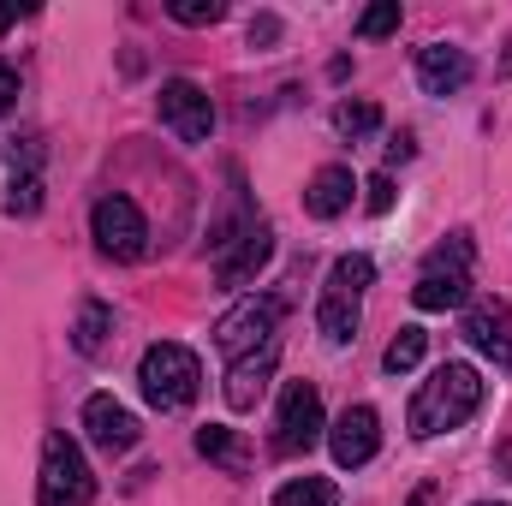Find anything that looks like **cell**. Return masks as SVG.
<instances>
[{"instance_id": "cell-23", "label": "cell", "mask_w": 512, "mask_h": 506, "mask_svg": "<svg viewBox=\"0 0 512 506\" xmlns=\"http://www.w3.org/2000/svg\"><path fill=\"white\" fill-rule=\"evenodd\" d=\"M423 268H453V274H471V239H465V233H453L447 245H435V251H429V262H423Z\"/></svg>"}, {"instance_id": "cell-33", "label": "cell", "mask_w": 512, "mask_h": 506, "mask_svg": "<svg viewBox=\"0 0 512 506\" xmlns=\"http://www.w3.org/2000/svg\"><path fill=\"white\" fill-rule=\"evenodd\" d=\"M477 506H495V501H477Z\"/></svg>"}, {"instance_id": "cell-27", "label": "cell", "mask_w": 512, "mask_h": 506, "mask_svg": "<svg viewBox=\"0 0 512 506\" xmlns=\"http://www.w3.org/2000/svg\"><path fill=\"white\" fill-rule=\"evenodd\" d=\"M364 191H370V197H364V203H370V215H387V209H393V179H387V173H376Z\"/></svg>"}, {"instance_id": "cell-8", "label": "cell", "mask_w": 512, "mask_h": 506, "mask_svg": "<svg viewBox=\"0 0 512 506\" xmlns=\"http://www.w3.org/2000/svg\"><path fill=\"white\" fill-rule=\"evenodd\" d=\"M328 447H334V465H340V471L370 465L376 447H382V417H376V405H346V411L334 417V429H328Z\"/></svg>"}, {"instance_id": "cell-17", "label": "cell", "mask_w": 512, "mask_h": 506, "mask_svg": "<svg viewBox=\"0 0 512 506\" xmlns=\"http://www.w3.org/2000/svg\"><path fill=\"white\" fill-rule=\"evenodd\" d=\"M197 453H203V459H215V465H227V471H251L245 441H239L233 429H221V423H203V429H197Z\"/></svg>"}, {"instance_id": "cell-6", "label": "cell", "mask_w": 512, "mask_h": 506, "mask_svg": "<svg viewBox=\"0 0 512 506\" xmlns=\"http://www.w3.org/2000/svg\"><path fill=\"white\" fill-rule=\"evenodd\" d=\"M274 328H280V298H245V304H233V310L215 322V346L239 364L245 352H256V346L274 340Z\"/></svg>"}, {"instance_id": "cell-4", "label": "cell", "mask_w": 512, "mask_h": 506, "mask_svg": "<svg viewBox=\"0 0 512 506\" xmlns=\"http://www.w3.org/2000/svg\"><path fill=\"white\" fill-rule=\"evenodd\" d=\"M90 233H96V251L114 256V262H137L143 245H149V227H143V209L131 203V197H102L96 209H90Z\"/></svg>"}, {"instance_id": "cell-28", "label": "cell", "mask_w": 512, "mask_h": 506, "mask_svg": "<svg viewBox=\"0 0 512 506\" xmlns=\"http://www.w3.org/2000/svg\"><path fill=\"white\" fill-rule=\"evenodd\" d=\"M274 42H280V18H274V12H262V18L251 24V48H274Z\"/></svg>"}, {"instance_id": "cell-11", "label": "cell", "mask_w": 512, "mask_h": 506, "mask_svg": "<svg viewBox=\"0 0 512 506\" xmlns=\"http://www.w3.org/2000/svg\"><path fill=\"white\" fill-rule=\"evenodd\" d=\"M417 84H423V96H459L471 84V54L453 48V42L417 48Z\"/></svg>"}, {"instance_id": "cell-18", "label": "cell", "mask_w": 512, "mask_h": 506, "mask_svg": "<svg viewBox=\"0 0 512 506\" xmlns=\"http://www.w3.org/2000/svg\"><path fill=\"white\" fill-rule=\"evenodd\" d=\"M370 280H376V262H370V256H340V262L328 268V298H346V304H358Z\"/></svg>"}, {"instance_id": "cell-19", "label": "cell", "mask_w": 512, "mask_h": 506, "mask_svg": "<svg viewBox=\"0 0 512 506\" xmlns=\"http://www.w3.org/2000/svg\"><path fill=\"white\" fill-rule=\"evenodd\" d=\"M316 328H322V340H328V346L358 340V304H346V298H328V292H322V304H316Z\"/></svg>"}, {"instance_id": "cell-13", "label": "cell", "mask_w": 512, "mask_h": 506, "mask_svg": "<svg viewBox=\"0 0 512 506\" xmlns=\"http://www.w3.org/2000/svg\"><path fill=\"white\" fill-rule=\"evenodd\" d=\"M268 256H274V233L256 221L239 245H227V251L215 256V280H221V286H251L256 274H262V262H268Z\"/></svg>"}, {"instance_id": "cell-30", "label": "cell", "mask_w": 512, "mask_h": 506, "mask_svg": "<svg viewBox=\"0 0 512 506\" xmlns=\"http://www.w3.org/2000/svg\"><path fill=\"white\" fill-rule=\"evenodd\" d=\"M387 161H411V137H405V131H399V137L387 143Z\"/></svg>"}, {"instance_id": "cell-25", "label": "cell", "mask_w": 512, "mask_h": 506, "mask_svg": "<svg viewBox=\"0 0 512 506\" xmlns=\"http://www.w3.org/2000/svg\"><path fill=\"white\" fill-rule=\"evenodd\" d=\"M167 12H173L179 24H221V18H227V6H221V0H173Z\"/></svg>"}, {"instance_id": "cell-26", "label": "cell", "mask_w": 512, "mask_h": 506, "mask_svg": "<svg viewBox=\"0 0 512 506\" xmlns=\"http://www.w3.org/2000/svg\"><path fill=\"white\" fill-rule=\"evenodd\" d=\"M393 30H399V0H382V6H370L358 18V36H370V42L376 36H393Z\"/></svg>"}, {"instance_id": "cell-10", "label": "cell", "mask_w": 512, "mask_h": 506, "mask_svg": "<svg viewBox=\"0 0 512 506\" xmlns=\"http://www.w3.org/2000/svg\"><path fill=\"white\" fill-rule=\"evenodd\" d=\"M459 334L495 364V370H512V334H507V304L501 298H483V304H471L465 310V322H459Z\"/></svg>"}, {"instance_id": "cell-7", "label": "cell", "mask_w": 512, "mask_h": 506, "mask_svg": "<svg viewBox=\"0 0 512 506\" xmlns=\"http://www.w3.org/2000/svg\"><path fill=\"white\" fill-rule=\"evenodd\" d=\"M161 126L173 131L179 143H209V131H215V102H209V90L191 84V78H167V84H161Z\"/></svg>"}, {"instance_id": "cell-2", "label": "cell", "mask_w": 512, "mask_h": 506, "mask_svg": "<svg viewBox=\"0 0 512 506\" xmlns=\"http://www.w3.org/2000/svg\"><path fill=\"white\" fill-rule=\"evenodd\" d=\"M137 381H143V399H149L155 411H185V405L197 399V387H203V364H197V352H191V346L161 340V346H149V352H143Z\"/></svg>"}, {"instance_id": "cell-1", "label": "cell", "mask_w": 512, "mask_h": 506, "mask_svg": "<svg viewBox=\"0 0 512 506\" xmlns=\"http://www.w3.org/2000/svg\"><path fill=\"white\" fill-rule=\"evenodd\" d=\"M483 387L489 381L477 376L471 364H441L435 376L417 387V399H411V435H441V429L471 423L477 405H483Z\"/></svg>"}, {"instance_id": "cell-16", "label": "cell", "mask_w": 512, "mask_h": 506, "mask_svg": "<svg viewBox=\"0 0 512 506\" xmlns=\"http://www.w3.org/2000/svg\"><path fill=\"white\" fill-rule=\"evenodd\" d=\"M108 334H114V310H108L102 298H90V304L78 310V322H72V346H78L84 358H96V352L108 346Z\"/></svg>"}, {"instance_id": "cell-32", "label": "cell", "mask_w": 512, "mask_h": 506, "mask_svg": "<svg viewBox=\"0 0 512 506\" xmlns=\"http://www.w3.org/2000/svg\"><path fill=\"white\" fill-rule=\"evenodd\" d=\"M12 18H24V6H0V30H6Z\"/></svg>"}, {"instance_id": "cell-21", "label": "cell", "mask_w": 512, "mask_h": 506, "mask_svg": "<svg viewBox=\"0 0 512 506\" xmlns=\"http://www.w3.org/2000/svg\"><path fill=\"white\" fill-rule=\"evenodd\" d=\"M274 506H340V489L328 477H292L274 489Z\"/></svg>"}, {"instance_id": "cell-14", "label": "cell", "mask_w": 512, "mask_h": 506, "mask_svg": "<svg viewBox=\"0 0 512 506\" xmlns=\"http://www.w3.org/2000/svg\"><path fill=\"white\" fill-rule=\"evenodd\" d=\"M352 197H358V179H352V167H316V179L304 185V209L316 215V221H334V215H346L352 209Z\"/></svg>"}, {"instance_id": "cell-20", "label": "cell", "mask_w": 512, "mask_h": 506, "mask_svg": "<svg viewBox=\"0 0 512 506\" xmlns=\"http://www.w3.org/2000/svg\"><path fill=\"white\" fill-rule=\"evenodd\" d=\"M423 352H429V334H423V328H399V334L387 340V352H382V370L387 376H405V370L423 364Z\"/></svg>"}, {"instance_id": "cell-5", "label": "cell", "mask_w": 512, "mask_h": 506, "mask_svg": "<svg viewBox=\"0 0 512 506\" xmlns=\"http://www.w3.org/2000/svg\"><path fill=\"white\" fill-rule=\"evenodd\" d=\"M322 393L310 387V381H286V393H280V417H274V453H310L316 441H322Z\"/></svg>"}, {"instance_id": "cell-22", "label": "cell", "mask_w": 512, "mask_h": 506, "mask_svg": "<svg viewBox=\"0 0 512 506\" xmlns=\"http://www.w3.org/2000/svg\"><path fill=\"white\" fill-rule=\"evenodd\" d=\"M376 126H382V108L376 102H340L334 108V131H346V137H370Z\"/></svg>"}, {"instance_id": "cell-29", "label": "cell", "mask_w": 512, "mask_h": 506, "mask_svg": "<svg viewBox=\"0 0 512 506\" xmlns=\"http://www.w3.org/2000/svg\"><path fill=\"white\" fill-rule=\"evenodd\" d=\"M12 102H18V66H6V60H0V114H6Z\"/></svg>"}, {"instance_id": "cell-12", "label": "cell", "mask_w": 512, "mask_h": 506, "mask_svg": "<svg viewBox=\"0 0 512 506\" xmlns=\"http://www.w3.org/2000/svg\"><path fill=\"white\" fill-rule=\"evenodd\" d=\"M274 364H280V340H268V346L245 352V358L227 370V405H233V411H256V399L268 393V376H274Z\"/></svg>"}, {"instance_id": "cell-15", "label": "cell", "mask_w": 512, "mask_h": 506, "mask_svg": "<svg viewBox=\"0 0 512 506\" xmlns=\"http://www.w3.org/2000/svg\"><path fill=\"white\" fill-rule=\"evenodd\" d=\"M465 298H471V274H453V268H423V280L411 286L417 310H459Z\"/></svg>"}, {"instance_id": "cell-3", "label": "cell", "mask_w": 512, "mask_h": 506, "mask_svg": "<svg viewBox=\"0 0 512 506\" xmlns=\"http://www.w3.org/2000/svg\"><path fill=\"white\" fill-rule=\"evenodd\" d=\"M96 501V477L78 453L72 435H48L42 441V477H36V506H90Z\"/></svg>"}, {"instance_id": "cell-24", "label": "cell", "mask_w": 512, "mask_h": 506, "mask_svg": "<svg viewBox=\"0 0 512 506\" xmlns=\"http://www.w3.org/2000/svg\"><path fill=\"white\" fill-rule=\"evenodd\" d=\"M36 209H42V179H36V173L12 179V191H6V215H36Z\"/></svg>"}, {"instance_id": "cell-31", "label": "cell", "mask_w": 512, "mask_h": 506, "mask_svg": "<svg viewBox=\"0 0 512 506\" xmlns=\"http://www.w3.org/2000/svg\"><path fill=\"white\" fill-rule=\"evenodd\" d=\"M405 506H441V495H435V483H423V489H417V495H411Z\"/></svg>"}, {"instance_id": "cell-9", "label": "cell", "mask_w": 512, "mask_h": 506, "mask_svg": "<svg viewBox=\"0 0 512 506\" xmlns=\"http://www.w3.org/2000/svg\"><path fill=\"white\" fill-rule=\"evenodd\" d=\"M84 435H90L102 453H131L143 429H137V417H131L114 393H90V399H84Z\"/></svg>"}]
</instances>
